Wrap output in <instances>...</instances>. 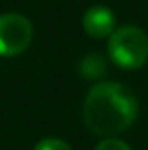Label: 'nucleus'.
Here are the masks:
<instances>
[{
	"mask_svg": "<svg viewBox=\"0 0 148 150\" xmlns=\"http://www.w3.org/2000/svg\"><path fill=\"white\" fill-rule=\"evenodd\" d=\"M82 25H84L85 34H89L91 38H104V36H110L116 30V17L110 8L91 6L84 13Z\"/></svg>",
	"mask_w": 148,
	"mask_h": 150,
	"instance_id": "nucleus-4",
	"label": "nucleus"
},
{
	"mask_svg": "<svg viewBox=\"0 0 148 150\" xmlns=\"http://www.w3.org/2000/svg\"><path fill=\"white\" fill-rule=\"evenodd\" d=\"M78 70H80V74L84 78L95 80V78H101L103 74H106V63L99 53H89L80 61Z\"/></svg>",
	"mask_w": 148,
	"mask_h": 150,
	"instance_id": "nucleus-5",
	"label": "nucleus"
},
{
	"mask_svg": "<svg viewBox=\"0 0 148 150\" xmlns=\"http://www.w3.org/2000/svg\"><path fill=\"white\" fill-rule=\"evenodd\" d=\"M108 55L122 69H141L148 61V34L135 25L118 27L108 38Z\"/></svg>",
	"mask_w": 148,
	"mask_h": 150,
	"instance_id": "nucleus-2",
	"label": "nucleus"
},
{
	"mask_svg": "<svg viewBox=\"0 0 148 150\" xmlns=\"http://www.w3.org/2000/svg\"><path fill=\"white\" fill-rule=\"evenodd\" d=\"M95 150H131V146L122 139H116V137H106L97 144Z\"/></svg>",
	"mask_w": 148,
	"mask_h": 150,
	"instance_id": "nucleus-7",
	"label": "nucleus"
},
{
	"mask_svg": "<svg viewBox=\"0 0 148 150\" xmlns=\"http://www.w3.org/2000/svg\"><path fill=\"white\" fill-rule=\"evenodd\" d=\"M34 150H72L70 144L65 143L63 139H57V137H46L40 143L34 146Z\"/></svg>",
	"mask_w": 148,
	"mask_h": 150,
	"instance_id": "nucleus-6",
	"label": "nucleus"
},
{
	"mask_svg": "<svg viewBox=\"0 0 148 150\" xmlns=\"http://www.w3.org/2000/svg\"><path fill=\"white\" fill-rule=\"evenodd\" d=\"M139 112V101L131 88L120 82L93 86L84 101V124L91 133L114 137L131 127Z\"/></svg>",
	"mask_w": 148,
	"mask_h": 150,
	"instance_id": "nucleus-1",
	"label": "nucleus"
},
{
	"mask_svg": "<svg viewBox=\"0 0 148 150\" xmlns=\"http://www.w3.org/2000/svg\"><path fill=\"white\" fill-rule=\"evenodd\" d=\"M32 23L21 13L0 15V55L13 57L23 53L32 42Z\"/></svg>",
	"mask_w": 148,
	"mask_h": 150,
	"instance_id": "nucleus-3",
	"label": "nucleus"
}]
</instances>
